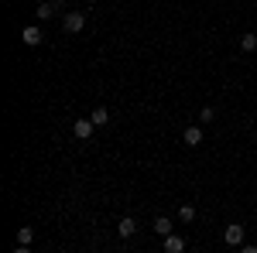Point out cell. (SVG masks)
I'll list each match as a JSON object with an SVG mask.
<instances>
[{
	"mask_svg": "<svg viewBox=\"0 0 257 253\" xmlns=\"http://www.w3.org/2000/svg\"><path fill=\"white\" fill-rule=\"evenodd\" d=\"M62 28H65L69 35H79L82 28H86V14H76V11H69V14L62 18Z\"/></svg>",
	"mask_w": 257,
	"mask_h": 253,
	"instance_id": "1",
	"label": "cell"
},
{
	"mask_svg": "<svg viewBox=\"0 0 257 253\" xmlns=\"http://www.w3.org/2000/svg\"><path fill=\"white\" fill-rule=\"evenodd\" d=\"M223 239H226V246H243V226L230 222V226L223 229Z\"/></svg>",
	"mask_w": 257,
	"mask_h": 253,
	"instance_id": "2",
	"label": "cell"
},
{
	"mask_svg": "<svg viewBox=\"0 0 257 253\" xmlns=\"http://www.w3.org/2000/svg\"><path fill=\"white\" fill-rule=\"evenodd\" d=\"M21 38H24V45H31V48H35V45H41V38H45V31H41L38 24H28V28L21 31Z\"/></svg>",
	"mask_w": 257,
	"mask_h": 253,
	"instance_id": "3",
	"label": "cell"
},
{
	"mask_svg": "<svg viewBox=\"0 0 257 253\" xmlns=\"http://www.w3.org/2000/svg\"><path fill=\"white\" fill-rule=\"evenodd\" d=\"M93 130H96V123L86 117V120H76V127H72V134L79 137V140H86V137H93Z\"/></svg>",
	"mask_w": 257,
	"mask_h": 253,
	"instance_id": "4",
	"label": "cell"
},
{
	"mask_svg": "<svg viewBox=\"0 0 257 253\" xmlns=\"http://www.w3.org/2000/svg\"><path fill=\"white\" fill-rule=\"evenodd\" d=\"M117 233L123 236V239H131V236L138 233V222H134L131 215H123V219H120V222H117Z\"/></svg>",
	"mask_w": 257,
	"mask_h": 253,
	"instance_id": "5",
	"label": "cell"
},
{
	"mask_svg": "<svg viewBox=\"0 0 257 253\" xmlns=\"http://www.w3.org/2000/svg\"><path fill=\"white\" fill-rule=\"evenodd\" d=\"M165 253H185V236H165Z\"/></svg>",
	"mask_w": 257,
	"mask_h": 253,
	"instance_id": "6",
	"label": "cell"
},
{
	"mask_svg": "<svg viewBox=\"0 0 257 253\" xmlns=\"http://www.w3.org/2000/svg\"><path fill=\"white\" fill-rule=\"evenodd\" d=\"M89 120H93L96 127H106V123H110V110H106V106H93V113H89Z\"/></svg>",
	"mask_w": 257,
	"mask_h": 253,
	"instance_id": "7",
	"label": "cell"
},
{
	"mask_svg": "<svg viewBox=\"0 0 257 253\" xmlns=\"http://www.w3.org/2000/svg\"><path fill=\"white\" fill-rule=\"evenodd\" d=\"M185 144H189V147H199V144H202V127H185Z\"/></svg>",
	"mask_w": 257,
	"mask_h": 253,
	"instance_id": "8",
	"label": "cell"
},
{
	"mask_svg": "<svg viewBox=\"0 0 257 253\" xmlns=\"http://www.w3.org/2000/svg\"><path fill=\"white\" fill-rule=\"evenodd\" d=\"M155 233L158 236H172V219H168V215H158V219H155Z\"/></svg>",
	"mask_w": 257,
	"mask_h": 253,
	"instance_id": "9",
	"label": "cell"
},
{
	"mask_svg": "<svg viewBox=\"0 0 257 253\" xmlns=\"http://www.w3.org/2000/svg\"><path fill=\"white\" fill-rule=\"evenodd\" d=\"M31 239H35V229H31V226H21L18 229V246H28Z\"/></svg>",
	"mask_w": 257,
	"mask_h": 253,
	"instance_id": "10",
	"label": "cell"
},
{
	"mask_svg": "<svg viewBox=\"0 0 257 253\" xmlns=\"http://www.w3.org/2000/svg\"><path fill=\"white\" fill-rule=\"evenodd\" d=\"M52 14H55V7H52V4H38V7H35V18H38V21H48Z\"/></svg>",
	"mask_w": 257,
	"mask_h": 253,
	"instance_id": "11",
	"label": "cell"
},
{
	"mask_svg": "<svg viewBox=\"0 0 257 253\" xmlns=\"http://www.w3.org/2000/svg\"><path fill=\"white\" fill-rule=\"evenodd\" d=\"M178 219H182V222H192V219H196V209H192V205H178Z\"/></svg>",
	"mask_w": 257,
	"mask_h": 253,
	"instance_id": "12",
	"label": "cell"
},
{
	"mask_svg": "<svg viewBox=\"0 0 257 253\" xmlns=\"http://www.w3.org/2000/svg\"><path fill=\"white\" fill-rule=\"evenodd\" d=\"M254 48H257L254 35H243V38H240V52H254Z\"/></svg>",
	"mask_w": 257,
	"mask_h": 253,
	"instance_id": "13",
	"label": "cell"
},
{
	"mask_svg": "<svg viewBox=\"0 0 257 253\" xmlns=\"http://www.w3.org/2000/svg\"><path fill=\"white\" fill-rule=\"evenodd\" d=\"M199 120H202V123H209V120H213V106H202V113H199Z\"/></svg>",
	"mask_w": 257,
	"mask_h": 253,
	"instance_id": "14",
	"label": "cell"
},
{
	"mask_svg": "<svg viewBox=\"0 0 257 253\" xmlns=\"http://www.w3.org/2000/svg\"><path fill=\"white\" fill-rule=\"evenodd\" d=\"M48 4H52L55 11H62V7H65V0H48Z\"/></svg>",
	"mask_w": 257,
	"mask_h": 253,
	"instance_id": "15",
	"label": "cell"
},
{
	"mask_svg": "<svg viewBox=\"0 0 257 253\" xmlns=\"http://www.w3.org/2000/svg\"><path fill=\"white\" fill-rule=\"evenodd\" d=\"M240 253H257V246H240Z\"/></svg>",
	"mask_w": 257,
	"mask_h": 253,
	"instance_id": "16",
	"label": "cell"
},
{
	"mask_svg": "<svg viewBox=\"0 0 257 253\" xmlns=\"http://www.w3.org/2000/svg\"><path fill=\"white\" fill-rule=\"evenodd\" d=\"M14 253H31V250H28V246H18V250H14Z\"/></svg>",
	"mask_w": 257,
	"mask_h": 253,
	"instance_id": "17",
	"label": "cell"
},
{
	"mask_svg": "<svg viewBox=\"0 0 257 253\" xmlns=\"http://www.w3.org/2000/svg\"><path fill=\"white\" fill-rule=\"evenodd\" d=\"M86 4H96V0H86Z\"/></svg>",
	"mask_w": 257,
	"mask_h": 253,
	"instance_id": "18",
	"label": "cell"
}]
</instances>
